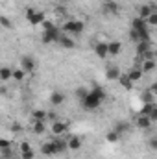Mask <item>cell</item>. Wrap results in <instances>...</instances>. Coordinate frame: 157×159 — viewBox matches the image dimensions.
<instances>
[{"mask_svg": "<svg viewBox=\"0 0 157 159\" xmlns=\"http://www.w3.org/2000/svg\"><path fill=\"white\" fill-rule=\"evenodd\" d=\"M0 24H2V28H6V30H9V28H13V24H11V20L6 17V15H2L0 17Z\"/></svg>", "mask_w": 157, "mask_h": 159, "instance_id": "31", "label": "cell"}, {"mask_svg": "<svg viewBox=\"0 0 157 159\" xmlns=\"http://www.w3.org/2000/svg\"><path fill=\"white\" fill-rule=\"evenodd\" d=\"M104 100H105V91L96 85V87L89 89V94L81 100V106H83V109H87V111H96V109L104 104Z\"/></svg>", "mask_w": 157, "mask_h": 159, "instance_id": "1", "label": "cell"}, {"mask_svg": "<svg viewBox=\"0 0 157 159\" xmlns=\"http://www.w3.org/2000/svg\"><path fill=\"white\" fill-rule=\"evenodd\" d=\"M9 80H13V69L2 67V69H0V81L6 83V81H9Z\"/></svg>", "mask_w": 157, "mask_h": 159, "instance_id": "21", "label": "cell"}, {"mask_svg": "<svg viewBox=\"0 0 157 159\" xmlns=\"http://www.w3.org/2000/svg\"><path fill=\"white\" fill-rule=\"evenodd\" d=\"M0 94H2V96H7V87H6L4 83H2V87H0Z\"/></svg>", "mask_w": 157, "mask_h": 159, "instance_id": "42", "label": "cell"}, {"mask_svg": "<svg viewBox=\"0 0 157 159\" xmlns=\"http://www.w3.org/2000/svg\"><path fill=\"white\" fill-rule=\"evenodd\" d=\"M118 83H120L126 91H131V89H133V81L129 80V76H128V74H122V76L118 78Z\"/></svg>", "mask_w": 157, "mask_h": 159, "instance_id": "24", "label": "cell"}, {"mask_svg": "<svg viewBox=\"0 0 157 159\" xmlns=\"http://www.w3.org/2000/svg\"><path fill=\"white\" fill-rule=\"evenodd\" d=\"M146 22H148V26H157V11H154V13L148 17Z\"/></svg>", "mask_w": 157, "mask_h": 159, "instance_id": "36", "label": "cell"}, {"mask_svg": "<svg viewBox=\"0 0 157 159\" xmlns=\"http://www.w3.org/2000/svg\"><path fill=\"white\" fill-rule=\"evenodd\" d=\"M154 96H155V94H154L150 89H146V91L142 93V96H141V98H142V104H152V102H154Z\"/></svg>", "mask_w": 157, "mask_h": 159, "instance_id": "27", "label": "cell"}, {"mask_svg": "<svg viewBox=\"0 0 157 159\" xmlns=\"http://www.w3.org/2000/svg\"><path fill=\"white\" fill-rule=\"evenodd\" d=\"M20 129H22V126H20L19 122H13V124H11V131H15V133H17V131H20Z\"/></svg>", "mask_w": 157, "mask_h": 159, "instance_id": "40", "label": "cell"}, {"mask_svg": "<svg viewBox=\"0 0 157 159\" xmlns=\"http://www.w3.org/2000/svg\"><path fill=\"white\" fill-rule=\"evenodd\" d=\"M139 67L142 69V72H144V74H148V72L155 70L157 63H155V59H154V57H144V59H142V65H139Z\"/></svg>", "mask_w": 157, "mask_h": 159, "instance_id": "13", "label": "cell"}, {"mask_svg": "<svg viewBox=\"0 0 157 159\" xmlns=\"http://www.w3.org/2000/svg\"><path fill=\"white\" fill-rule=\"evenodd\" d=\"M28 150H32L30 143H28V141H22V143L19 144V154H20V152H28Z\"/></svg>", "mask_w": 157, "mask_h": 159, "instance_id": "34", "label": "cell"}, {"mask_svg": "<svg viewBox=\"0 0 157 159\" xmlns=\"http://www.w3.org/2000/svg\"><path fill=\"white\" fill-rule=\"evenodd\" d=\"M120 76H122V72H120V69H118L117 65L107 67V70H105V78L109 80V81H118Z\"/></svg>", "mask_w": 157, "mask_h": 159, "instance_id": "12", "label": "cell"}, {"mask_svg": "<svg viewBox=\"0 0 157 159\" xmlns=\"http://www.w3.org/2000/svg\"><path fill=\"white\" fill-rule=\"evenodd\" d=\"M154 107H155V104H154V102H152V104H144V106H142V109L139 111V115H148V117H150V115H152V111H154Z\"/></svg>", "mask_w": 157, "mask_h": 159, "instance_id": "28", "label": "cell"}, {"mask_svg": "<svg viewBox=\"0 0 157 159\" xmlns=\"http://www.w3.org/2000/svg\"><path fill=\"white\" fill-rule=\"evenodd\" d=\"M113 129H115L118 135L122 137V135H124V133H126V131L129 129V124H128V122H117V126H115Z\"/></svg>", "mask_w": 157, "mask_h": 159, "instance_id": "26", "label": "cell"}, {"mask_svg": "<svg viewBox=\"0 0 157 159\" xmlns=\"http://www.w3.org/2000/svg\"><path fill=\"white\" fill-rule=\"evenodd\" d=\"M2 148H11V141L9 139H0V150Z\"/></svg>", "mask_w": 157, "mask_h": 159, "instance_id": "39", "label": "cell"}, {"mask_svg": "<svg viewBox=\"0 0 157 159\" xmlns=\"http://www.w3.org/2000/svg\"><path fill=\"white\" fill-rule=\"evenodd\" d=\"M0 156H2V159L13 157V148H2V150H0Z\"/></svg>", "mask_w": 157, "mask_h": 159, "instance_id": "32", "label": "cell"}, {"mask_svg": "<svg viewBox=\"0 0 157 159\" xmlns=\"http://www.w3.org/2000/svg\"><path fill=\"white\" fill-rule=\"evenodd\" d=\"M67 122H61V120H54L52 124H50V133L54 135V137H63V133L67 131Z\"/></svg>", "mask_w": 157, "mask_h": 159, "instance_id": "5", "label": "cell"}, {"mask_svg": "<svg viewBox=\"0 0 157 159\" xmlns=\"http://www.w3.org/2000/svg\"><path fill=\"white\" fill-rule=\"evenodd\" d=\"M102 11H104L105 15H118V13H120V6H118L115 0H107V2H104Z\"/></svg>", "mask_w": 157, "mask_h": 159, "instance_id": "8", "label": "cell"}, {"mask_svg": "<svg viewBox=\"0 0 157 159\" xmlns=\"http://www.w3.org/2000/svg\"><path fill=\"white\" fill-rule=\"evenodd\" d=\"M74 94H76V98H79V100H83L87 94H89V89H85V87H78L76 91H74Z\"/></svg>", "mask_w": 157, "mask_h": 159, "instance_id": "29", "label": "cell"}, {"mask_svg": "<svg viewBox=\"0 0 157 159\" xmlns=\"http://www.w3.org/2000/svg\"><path fill=\"white\" fill-rule=\"evenodd\" d=\"M150 119L154 120V122H157V104H155V107H154V111H152V115H150Z\"/></svg>", "mask_w": 157, "mask_h": 159, "instance_id": "41", "label": "cell"}, {"mask_svg": "<svg viewBox=\"0 0 157 159\" xmlns=\"http://www.w3.org/2000/svg\"><path fill=\"white\" fill-rule=\"evenodd\" d=\"M129 39L135 41V43H141V34H139L137 30H133V28H131V32H129Z\"/></svg>", "mask_w": 157, "mask_h": 159, "instance_id": "33", "label": "cell"}, {"mask_svg": "<svg viewBox=\"0 0 157 159\" xmlns=\"http://www.w3.org/2000/svg\"><path fill=\"white\" fill-rule=\"evenodd\" d=\"M19 67H20L22 70H26L28 74H32V72L35 70V61H34V57H30V56H24V57H20V61H19Z\"/></svg>", "mask_w": 157, "mask_h": 159, "instance_id": "7", "label": "cell"}, {"mask_svg": "<svg viewBox=\"0 0 157 159\" xmlns=\"http://www.w3.org/2000/svg\"><path fill=\"white\" fill-rule=\"evenodd\" d=\"M152 122H154V120L150 119L148 115H139L137 120H135V126H137L139 129H148V128L152 126Z\"/></svg>", "mask_w": 157, "mask_h": 159, "instance_id": "14", "label": "cell"}, {"mask_svg": "<svg viewBox=\"0 0 157 159\" xmlns=\"http://www.w3.org/2000/svg\"><path fill=\"white\" fill-rule=\"evenodd\" d=\"M30 128H32V131L35 135H43L46 131V120H32Z\"/></svg>", "mask_w": 157, "mask_h": 159, "instance_id": "15", "label": "cell"}, {"mask_svg": "<svg viewBox=\"0 0 157 159\" xmlns=\"http://www.w3.org/2000/svg\"><path fill=\"white\" fill-rule=\"evenodd\" d=\"M9 159H15V157H9Z\"/></svg>", "mask_w": 157, "mask_h": 159, "instance_id": "44", "label": "cell"}, {"mask_svg": "<svg viewBox=\"0 0 157 159\" xmlns=\"http://www.w3.org/2000/svg\"><path fill=\"white\" fill-rule=\"evenodd\" d=\"M54 141V144H56V150H57V156H61V154H65V152H69V144H67V139H61V137H56V139H52Z\"/></svg>", "mask_w": 157, "mask_h": 159, "instance_id": "16", "label": "cell"}, {"mask_svg": "<svg viewBox=\"0 0 157 159\" xmlns=\"http://www.w3.org/2000/svg\"><path fill=\"white\" fill-rule=\"evenodd\" d=\"M57 44L61 46V48H65V50H72V48H76V41L72 39L70 35H67V34H61V37L57 41Z\"/></svg>", "mask_w": 157, "mask_h": 159, "instance_id": "9", "label": "cell"}, {"mask_svg": "<svg viewBox=\"0 0 157 159\" xmlns=\"http://www.w3.org/2000/svg\"><path fill=\"white\" fill-rule=\"evenodd\" d=\"M63 32H59V28H54V30H43V43L44 44H52V43H57L61 37Z\"/></svg>", "mask_w": 157, "mask_h": 159, "instance_id": "4", "label": "cell"}, {"mask_svg": "<svg viewBox=\"0 0 157 159\" xmlns=\"http://www.w3.org/2000/svg\"><path fill=\"white\" fill-rule=\"evenodd\" d=\"M150 91H152V93H154V94L157 96V83H154V85L150 87Z\"/></svg>", "mask_w": 157, "mask_h": 159, "instance_id": "43", "label": "cell"}, {"mask_svg": "<svg viewBox=\"0 0 157 159\" xmlns=\"http://www.w3.org/2000/svg\"><path fill=\"white\" fill-rule=\"evenodd\" d=\"M148 146H150L154 152H157V137H150V139H148Z\"/></svg>", "mask_w": 157, "mask_h": 159, "instance_id": "38", "label": "cell"}, {"mask_svg": "<svg viewBox=\"0 0 157 159\" xmlns=\"http://www.w3.org/2000/svg\"><path fill=\"white\" fill-rule=\"evenodd\" d=\"M63 102H65V94H63L61 91H54V93L50 94V104H52L54 107H59Z\"/></svg>", "mask_w": 157, "mask_h": 159, "instance_id": "17", "label": "cell"}, {"mask_svg": "<svg viewBox=\"0 0 157 159\" xmlns=\"http://www.w3.org/2000/svg\"><path fill=\"white\" fill-rule=\"evenodd\" d=\"M48 111L46 109H34L32 111V120H48Z\"/></svg>", "mask_w": 157, "mask_h": 159, "instance_id": "23", "label": "cell"}, {"mask_svg": "<svg viewBox=\"0 0 157 159\" xmlns=\"http://www.w3.org/2000/svg\"><path fill=\"white\" fill-rule=\"evenodd\" d=\"M105 139H107V143H117L118 139H120V135H118L115 129H111V131H109V133L105 135Z\"/></svg>", "mask_w": 157, "mask_h": 159, "instance_id": "30", "label": "cell"}, {"mask_svg": "<svg viewBox=\"0 0 157 159\" xmlns=\"http://www.w3.org/2000/svg\"><path fill=\"white\" fill-rule=\"evenodd\" d=\"M128 76H129V80L135 83V81H141V78L144 76V72H142V69H141V67H133V69L128 72Z\"/></svg>", "mask_w": 157, "mask_h": 159, "instance_id": "20", "label": "cell"}, {"mask_svg": "<svg viewBox=\"0 0 157 159\" xmlns=\"http://www.w3.org/2000/svg\"><path fill=\"white\" fill-rule=\"evenodd\" d=\"M26 76H28V72L22 70L20 67H19V69H13V80H15V81H24Z\"/></svg>", "mask_w": 157, "mask_h": 159, "instance_id": "25", "label": "cell"}, {"mask_svg": "<svg viewBox=\"0 0 157 159\" xmlns=\"http://www.w3.org/2000/svg\"><path fill=\"white\" fill-rule=\"evenodd\" d=\"M34 157H35L34 148H32V150H28V152H20V159H34Z\"/></svg>", "mask_w": 157, "mask_h": 159, "instance_id": "35", "label": "cell"}, {"mask_svg": "<svg viewBox=\"0 0 157 159\" xmlns=\"http://www.w3.org/2000/svg\"><path fill=\"white\" fill-rule=\"evenodd\" d=\"M83 30H85V24H83V20H78V19L65 20L63 28H61V32L67 34V35H81Z\"/></svg>", "mask_w": 157, "mask_h": 159, "instance_id": "2", "label": "cell"}, {"mask_svg": "<svg viewBox=\"0 0 157 159\" xmlns=\"http://www.w3.org/2000/svg\"><path fill=\"white\" fill-rule=\"evenodd\" d=\"M26 19L30 20V24H34V26H39V24H43L46 19H44V13H41V11H37L35 7H28L26 9Z\"/></svg>", "mask_w": 157, "mask_h": 159, "instance_id": "3", "label": "cell"}, {"mask_svg": "<svg viewBox=\"0 0 157 159\" xmlns=\"http://www.w3.org/2000/svg\"><path fill=\"white\" fill-rule=\"evenodd\" d=\"M154 11H157L154 4H142V6H139V15H137V17H141V19L148 20V17H150Z\"/></svg>", "mask_w": 157, "mask_h": 159, "instance_id": "11", "label": "cell"}, {"mask_svg": "<svg viewBox=\"0 0 157 159\" xmlns=\"http://www.w3.org/2000/svg\"><path fill=\"white\" fill-rule=\"evenodd\" d=\"M94 54H96L100 59H105V57L109 56V43H105V41L96 43V44H94Z\"/></svg>", "mask_w": 157, "mask_h": 159, "instance_id": "6", "label": "cell"}, {"mask_svg": "<svg viewBox=\"0 0 157 159\" xmlns=\"http://www.w3.org/2000/svg\"><path fill=\"white\" fill-rule=\"evenodd\" d=\"M67 144H69V150H72V152H76L81 148V139L76 137V135H70L69 139H67Z\"/></svg>", "mask_w": 157, "mask_h": 159, "instance_id": "18", "label": "cell"}, {"mask_svg": "<svg viewBox=\"0 0 157 159\" xmlns=\"http://www.w3.org/2000/svg\"><path fill=\"white\" fill-rule=\"evenodd\" d=\"M41 154H43V156H46V157L57 156V150H56V144H54V141L43 143V144H41Z\"/></svg>", "mask_w": 157, "mask_h": 159, "instance_id": "10", "label": "cell"}, {"mask_svg": "<svg viewBox=\"0 0 157 159\" xmlns=\"http://www.w3.org/2000/svg\"><path fill=\"white\" fill-rule=\"evenodd\" d=\"M148 52H150V43H148V41H141V43H137V54H139L141 57H144Z\"/></svg>", "mask_w": 157, "mask_h": 159, "instance_id": "22", "label": "cell"}, {"mask_svg": "<svg viewBox=\"0 0 157 159\" xmlns=\"http://www.w3.org/2000/svg\"><path fill=\"white\" fill-rule=\"evenodd\" d=\"M120 52H122V43L120 41H109V56L117 57V56H120Z\"/></svg>", "mask_w": 157, "mask_h": 159, "instance_id": "19", "label": "cell"}, {"mask_svg": "<svg viewBox=\"0 0 157 159\" xmlns=\"http://www.w3.org/2000/svg\"><path fill=\"white\" fill-rule=\"evenodd\" d=\"M41 26H43V30H54V28H57V26H56V24H54L52 20H44V22H43Z\"/></svg>", "mask_w": 157, "mask_h": 159, "instance_id": "37", "label": "cell"}]
</instances>
